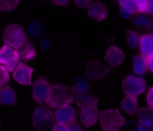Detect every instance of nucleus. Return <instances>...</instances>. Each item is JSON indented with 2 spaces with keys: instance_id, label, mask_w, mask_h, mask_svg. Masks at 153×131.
I'll return each instance as SVG.
<instances>
[{
  "instance_id": "c756f323",
  "label": "nucleus",
  "mask_w": 153,
  "mask_h": 131,
  "mask_svg": "<svg viewBox=\"0 0 153 131\" xmlns=\"http://www.w3.org/2000/svg\"><path fill=\"white\" fill-rule=\"evenodd\" d=\"M146 103L148 104V107L153 109V87L151 86L148 90L146 94Z\"/></svg>"
},
{
  "instance_id": "c85d7f7f",
  "label": "nucleus",
  "mask_w": 153,
  "mask_h": 131,
  "mask_svg": "<svg viewBox=\"0 0 153 131\" xmlns=\"http://www.w3.org/2000/svg\"><path fill=\"white\" fill-rule=\"evenodd\" d=\"M75 5L80 9L86 8L93 1V0H73Z\"/></svg>"
},
{
  "instance_id": "b1692460",
  "label": "nucleus",
  "mask_w": 153,
  "mask_h": 131,
  "mask_svg": "<svg viewBox=\"0 0 153 131\" xmlns=\"http://www.w3.org/2000/svg\"><path fill=\"white\" fill-rule=\"evenodd\" d=\"M28 31L32 37H39L43 34L44 28L41 22L37 20H33L28 25Z\"/></svg>"
},
{
  "instance_id": "393cba45",
  "label": "nucleus",
  "mask_w": 153,
  "mask_h": 131,
  "mask_svg": "<svg viewBox=\"0 0 153 131\" xmlns=\"http://www.w3.org/2000/svg\"><path fill=\"white\" fill-rule=\"evenodd\" d=\"M126 37L127 43L131 49H134L138 47L140 37H141V36L138 33L132 30H128L126 32Z\"/></svg>"
},
{
  "instance_id": "5701e85b",
  "label": "nucleus",
  "mask_w": 153,
  "mask_h": 131,
  "mask_svg": "<svg viewBox=\"0 0 153 131\" xmlns=\"http://www.w3.org/2000/svg\"><path fill=\"white\" fill-rule=\"evenodd\" d=\"M139 13L153 14V0H134Z\"/></svg>"
},
{
  "instance_id": "473e14b6",
  "label": "nucleus",
  "mask_w": 153,
  "mask_h": 131,
  "mask_svg": "<svg viewBox=\"0 0 153 131\" xmlns=\"http://www.w3.org/2000/svg\"><path fill=\"white\" fill-rule=\"evenodd\" d=\"M50 1L55 5L66 7V6H67L69 4V2H70V0H50Z\"/></svg>"
},
{
  "instance_id": "7ed1b4c3",
  "label": "nucleus",
  "mask_w": 153,
  "mask_h": 131,
  "mask_svg": "<svg viewBox=\"0 0 153 131\" xmlns=\"http://www.w3.org/2000/svg\"><path fill=\"white\" fill-rule=\"evenodd\" d=\"M2 39L4 44L18 49L27 41V35L23 27L17 23L10 24L3 30Z\"/></svg>"
},
{
  "instance_id": "6e6552de",
  "label": "nucleus",
  "mask_w": 153,
  "mask_h": 131,
  "mask_svg": "<svg viewBox=\"0 0 153 131\" xmlns=\"http://www.w3.org/2000/svg\"><path fill=\"white\" fill-rule=\"evenodd\" d=\"M19 62L20 58L16 49L5 44L0 49V65L6 67L9 71L13 72Z\"/></svg>"
},
{
  "instance_id": "f704fd0d",
  "label": "nucleus",
  "mask_w": 153,
  "mask_h": 131,
  "mask_svg": "<svg viewBox=\"0 0 153 131\" xmlns=\"http://www.w3.org/2000/svg\"><path fill=\"white\" fill-rule=\"evenodd\" d=\"M137 130L138 131H153V127H146L142 125L138 124L137 126Z\"/></svg>"
},
{
  "instance_id": "4468645a",
  "label": "nucleus",
  "mask_w": 153,
  "mask_h": 131,
  "mask_svg": "<svg viewBox=\"0 0 153 131\" xmlns=\"http://www.w3.org/2000/svg\"><path fill=\"white\" fill-rule=\"evenodd\" d=\"M74 91V101L80 108L89 105H97L99 100L91 90L79 92Z\"/></svg>"
},
{
  "instance_id": "423d86ee",
  "label": "nucleus",
  "mask_w": 153,
  "mask_h": 131,
  "mask_svg": "<svg viewBox=\"0 0 153 131\" xmlns=\"http://www.w3.org/2000/svg\"><path fill=\"white\" fill-rule=\"evenodd\" d=\"M123 90L126 95L137 97L146 89V80L141 77L128 75L124 78L122 83Z\"/></svg>"
},
{
  "instance_id": "f8f14e48",
  "label": "nucleus",
  "mask_w": 153,
  "mask_h": 131,
  "mask_svg": "<svg viewBox=\"0 0 153 131\" xmlns=\"http://www.w3.org/2000/svg\"><path fill=\"white\" fill-rule=\"evenodd\" d=\"M88 13L90 17L97 22H102L108 16V10L105 4L100 1H94L88 5Z\"/></svg>"
},
{
  "instance_id": "9b49d317",
  "label": "nucleus",
  "mask_w": 153,
  "mask_h": 131,
  "mask_svg": "<svg viewBox=\"0 0 153 131\" xmlns=\"http://www.w3.org/2000/svg\"><path fill=\"white\" fill-rule=\"evenodd\" d=\"M100 111L97 105L85 106L81 108L80 121L85 127H91L98 122Z\"/></svg>"
},
{
  "instance_id": "aec40b11",
  "label": "nucleus",
  "mask_w": 153,
  "mask_h": 131,
  "mask_svg": "<svg viewBox=\"0 0 153 131\" xmlns=\"http://www.w3.org/2000/svg\"><path fill=\"white\" fill-rule=\"evenodd\" d=\"M120 106L126 113L130 116H134L138 110V101L137 97L126 95L125 98L122 99Z\"/></svg>"
},
{
  "instance_id": "72a5a7b5",
  "label": "nucleus",
  "mask_w": 153,
  "mask_h": 131,
  "mask_svg": "<svg viewBox=\"0 0 153 131\" xmlns=\"http://www.w3.org/2000/svg\"><path fill=\"white\" fill-rule=\"evenodd\" d=\"M70 131H83V130L82 129L79 124H78L77 122H76L73 124H72L71 126H70Z\"/></svg>"
},
{
  "instance_id": "f257e3e1",
  "label": "nucleus",
  "mask_w": 153,
  "mask_h": 131,
  "mask_svg": "<svg viewBox=\"0 0 153 131\" xmlns=\"http://www.w3.org/2000/svg\"><path fill=\"white\" fill-rule=\"evenodd\" d=\"M74 102V91L73 86L55 84L52 86L50 97L46 104L54 109L70 105Z\"/></svg>"
},
{
  "instance_id": "1a4fd4ad",
  "label": "nucleus",
  "mask_w": 153,
  "mask_h": 131,
  "mask_svg": "<svg viewBox=\"0 0 153 131\" xmlns=\"http://www.w3.org/2000/svg\"><path fill=\"white\" fill-rule=\"evenodd\" d=\"M54 116L57 123L68 127L76 123L77 120L76 110L70 105L55 109Z\"/></svg>"
},
{
  "instance_id": "6ab92c4d",
  "label": "nucleus",
  "mask_w": 153,
  "mask_h": 131,
  "mask_svg": "<svg viewBox=\"0 0 153 131\" xmlns=\"http://www.w3.org/2000/svg\"><path fill=\"white\" fill-rule=\"evenodd\" d=\"M20 60H22L25 62H28L34 60L37 56V50L35 47L27 40L23 46H21L18 49H16Z\"/></svg>"
},
{
  "instance_id": "4be33fe9",
  "label": "nucleus",
  "mask_w": 153,
  "mask_h": 131,
  "mask_svg": "<svg viewBox=\"0 0 153 131\" xmlns=\"http://www.w3.org/2000/svg\"><path fill=\"white\" fill-rule=\"evenodd\" d=\"M133 70L137 75L143 76L148 71L146 59L141 54L136 55L133 58Z\"/></svg>"
},
{
  "instance_id": "2f4dec72",
  "label": "nucleus",
  "mask_w": 153,
  "mask_h": 131,
  "mask_svg": "<svg viewBox=\"0 0 153 131\" xmlns=\"http://www.w3.org/2000/svg\"><path fill=\"white\" fill-rule=\"evenodd\" d=\"M40 49L42 50H46V49H49V48L52 46V42L49 40V39L45 38L40 41Z\"/></svg>"
},
{
  "instance_id": "2eb2a0df",
  "label": "nucleus",
  "mask_w": 153,
  "mask_h": 131,
  "mask_svg": "<svg viewBox=\"0 0 153 131\" xmlns=\"http://www.w3.org/2000/svg\"><path fill=\"white\" fill-rule=\"evenodd\" d=\"M16 102V90L7 84L0 86V104L13 106Z\"/></svg>"
},
{
  "instance_id": "dca6fc26",
  "label": "nucleus",
  "mask_w": 153,
  "mask_h": 131,
  "mask_svg": "<svg viewBox=\"0 0 153 131\" xmlns=\"http://www.w3.org/2000/svg\"><path fill=\"white\" fill-rule=\"evenodd\" d=\"M138 46L140 47V54L146 59L153 58V36L152 34L141 36Z\"/></svg>"
},
{
  "instance_id": "7c9ffc66",
  "label": "nucleus",
  "mask_w": 153,
  "mask_h": 131,
  "mask_svg": "<svg viewBox=\"0 0 153 131\" xmlns=\"http://www.w3.org/2000/svg\"><path fill=\"white\" fill-rule=\"evenodd\" d=\"M52 131H70V127L56 123L52 126Z\"/></svg>"
},
{
  "instance_id": "4c0bfd02",
  "label": "nucleus",
  "mask_w": 153,
  "mask_h": 131,
  "mask_svg": "<svg viewBox=\"0 0 153 131\" xmlns=\"http://www.w3.org/2000/svg\"><path fill=\"white\" fill-rule=\"evenodd\" d=\"M0 128H1V124H0Z\"/></svg>"
},
{
  "instance_id": "a878e982",
  "label": "nucleus",
  "mask_w": 153,
  "mask_h": 131,
  "mask_svg": "<svg viewBox=\"0 0 153 131\" xmlns=\"http://www.w3.org/2000/svg\"><path fill=\"white\" fill-rule=\"evenodd\" d=\"M91 83L89 80L86 77L83 76H79L75 80V85L73 86L74 90L82 92V91L91 90Z\"/></svg>"
},
{
  "instance_id": "20e7f679",
  "label": "nucleus",
  "mask_w": 153,
  "mask_h": 131,
  "mask_svg": "<svg viewBox=\"0 0 153 131\" xmlns=\"http://www.w3.org/2000/svg\"><path fill=\"white\" fill-rule=\"evenodd\" d=\"M32 124L37 130L44 131L52 127L55 122L54 113L50 108L40 104L32 115Z\"/></svg>"
},
{
  "instance_id": "9d476101",
  "label": "nucleus",
  "mask_w": 153,
  "mask_h": 131,
  "mask_svg": "<svg viewBox=\"0 0 153 131\" xmlns=\"http://www.w3.org/2000/svg\"><path fill=\"white\" fill-rule=\"evenodd\" d=\"M34 68L19 62L13 71V79L18 83L24 86H28L32 83V74Z\"/></svg>"
},
{
  "instance_id": "f3484780",
  "label": "nucleus",
  "mask_w": 153,
  "mask_h": 131,
  "mask_svg": "<svg viewBox=\"0 0 153 131\" xmlns=\"http://www.w3.org/2000/svg\"><path fill=\"white\" fill-rule=\"evenodd\" d=\"M132 23L138 29L149 31L153 27V18L152 15L138 13L133 17Z\"/></svg>"
},
{
  "instance_id": "e433bc0d",
  "label": "nucleus",
  "mask_w": 153,
  "mask_h": 131,
  "mask_svg": "<svg viewBox=\"0 0 153 131\" xmlns=\"http://www.w3.org/2000/svg\"><path fill=\"white\" fill-rule=\"evenodd\" d=\"M39 1H46V0H39Z\"/></svg>"
},
{
  "instance_id": "cd10ccee",
  "label": "nucleus",
  "mask_w": 153,
  "mask_h": 131,
  "mask_svg": "<svg viewBox=\"0 0 153 131\" xmlns=\"http://www.w3.org/2000/svg\"><path fill=\"white\" fill-rule=\"evenodd\" d=\"M10 71L4 66L0 65V86L5 85L10 81Z\"/></svg>"
},
{
  "instance_id": "39448f33",
  "label": "nucleus",
  "mask_w": 153,
  "mask_h": 131,
  "mask_svg": "<svg viewBox=\"0 0 153 131\" xmlns=\"http://www.w3.org/2000/svg\"><path fill=\"white\" fill-rule=\"evenodd\" d=\"M32 85V98L39 104H46L50 97L52 85L43 76L37 77Z\"/></svg>"
},
{
  "instance_id": "bb28decb",
  "label": "nucleus",
  "mask_w": 153,
  "mask_h": 131,
  "mask_svg": "<svg viewBox=\"0 0 153 131\" xmlns=\"http://www.w3.org/2000/svg\"><path fill=\"white\" fill-rule=\"evenodd\" d=\"M20 0H0V11L10 12L19 5Z\"/></svg>"
},
{
  "instance_id": "ddd939ff",
  "label": "nucleus",
  "mask_w": 153,
  "mask_h": 131,
  "mask_svg": "<svg viewBox=\"0 0 153 131\" xmlns=\"http://www.w3.org/2000/svg\"><path fill=\"white\" fill-rule=\"evenodd\" d=\"M125 53L117 46L111 45L106 50L105 60L112 67L121 65L125 61Z\"/></svg>"
},
{
  "instance_id": "f03ea898",
  "label": "nucleus",
  "mask_w": 153,
  "mask_h": 131,
  "mask_svg": "<svg viewBox=\"0 0 153 131\" xmlns=\"http://www.w3.org/2000/svg\"><path fill=\"white\" fill-rule=\"evenodd\" d=\"M100 125L104 131H119L125 125L126 118L117 109H108L100 113Z\"/></svg>"
},
{
  "instance_id": "a211bd4d",
  "label": "nucleus",
  "mask_w": 153,
  "mask_h": 131,
  "mask_svg": "<svg viewBox=\"0 0 153 131\" xmlns=\"http://www.w3.org/2000/svg\"><path fill=\"white\" fill-rule=\"evenodd\" d=\"M138 124L146 127H153V109L149 107L139 108L137 112Z\"/></svg>"
},
{
  "instance_id": "0eeeda50",
  "label": "nucleus",
  "mask_w": 153,
  "mask_h": 131,
  "mask_svg": "<svg viewBox=\"0 0 153 131\" xmlns=\"http://www.w3.org/2000/svg\"><path fill=\"white\" fill-rule=\"evenodd\" d=\"M111 71L110 67L100 60H90L85 68V77L91 81H98Z\"/></svg>"
},
{
  "instance_id": "412c9836",
  "label": "nucleus",
  "mask_w": 153,
  "mask_h": 131,
  "mask_svg": "<svg viewBox=\"0 0 153 131\" xmlns=\"http://www.w3.org/2000/svg\"><path fill=\"white\" fill-rule=\"evenodd\" d=\"M119 3L120 7V13L122 17L129 18L139 13L134 0H119Z\"/></svg>"
},
{
  "instance_id": "c9c22d12",
  "label": "nucleus",
  "mask_w": 153,
  "mask_h": 131,
  "mask_svg": "<svg viewBox=\"0 0 153 131\" xmlns=\"http://www.w3.org/2000/svg\"><path fill=\"white\" fill-rule=\"evenodd\" d=\"M146 63H147V67L148 69L150 70L151 71H153V58H151V59H146Z\"/></svg>"
}]
</instances>
